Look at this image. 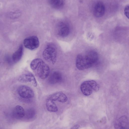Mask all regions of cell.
Returning a JSON list of instances; mask_svg holds the SVG:
<instances>
[{
  "instance_id": "19",
  "label": "cell",
  "mask_w": 129,
  "mask_h": 129,
  "mask_svg": "<svg viewBox=\"0 0 129 129\" xmlns=\"http://www.w3.org/2000/svg\"><path fill=\"white\" fill-rule=\"evenodd\" d=\"M124 12L125 16L129 19V4L125 6L124 9Z\"/></svg>"
},
{
  "instance_id": "21",
  "label": "cell",
  "mask_w": 129,
  "mask_h": 129,
  "mask_svg": "<svg viewBox=\"0 0 129 129\" xmlns=\"http://www.w3.org/2000/svg\"><path fill=\"white\" fill-rule=\"evenodd\" d=\"M88 37L89 39H92L93 38V36L91 33H90L88 34Z\"/></svg>"
},
{
  "instance_id": "17",
  "label": "cell",
  "mask_w": 129,
  "mask_h": 129,
  "mask_svg": "<svg viewBox=\"0 0 129 129\" xmlns=\"http://www.w3.org/2000/svg\"><path fill=\"white\" fill-rule=\"evenodd\" d=\"M43 60L40 58H36L33 60L30 64L31 69L33 70L37 69L39 64Z\"/></svg>"
},
{
  "instance_id": "14",
  "label": "cell",
  "mask_w": 129,
  "mask_h": 129,
  "mask_svg": "<svg viewBox=\"0 0 129 129\" xmlns=\"http://www.w3.org/2000/svg\"><path fill=\"white\" fill-rule=\"evenodd\" d=\"M46 103V108L48 111L53 112L57 111V107L54 101L47 98Z\"/></svg>"
},
{
  "instance_id": "11",
  "label": "cell",
  "mask_w": 129,
  "mask_h": 129,
  "mask_svg": "<svg viewBox=\"0 0 129 129\" xmlns=\"http://www.w3.org/2000/svg\"><path fill=\"white\" fill-rule=\"evenodd\" d=\"M128 121V119L126 116L124 115L121 116L115 122V129H126Z\"/></svg>"
},
{
  "instance_id": "8",
  "label": "cell",
  "mask_w": 129,
  "mask_h": 129,
  "mask_svg": "<svg viewBox=\"0 0 129 129\" xmlns=\"http://www.w3.org/2000/svg\"><path fill=\"white\" fill-rule=\"evenodd\" d=\"M48 98L53 101H58L61 103H64L68 100L66 95L61 91L56 92L49 95Z\"/></svg>"
},
{
  "instance_id": "2",
  "label": "cell",
  "mask_w": 129,
  "mask_h": 129,
  "mask_svg": "<svg viewBox=\"0 0 129 129\" xmlns=\"http://www.w3.org/2000/svg\"><path fill=\"white\" fill-rule=\"evenodd\" d=\"M44 58L47 61L54 64L57 58V51L55 47L52 44H49L46 46L43 52Z\"/></svg>"
},
{
  "instance_id": "18",
  "label": "cell",
  "mask_w": 129,
  "mask_h": 129,
  "mask_svg": "<svg viewBox=\"0 0 129 129\" xmlns=\"http://www.w3.org/2000/svg\"><path fill=\"white\" fill-rule=\"evenodd\" d=\"M26 114L27 117L30 118L33 117L34 115L35 111L32 109H30L27 110Z\"/></svg>"
},
{
  "instance_id": "7",
  "label": "cell",
  "mask_w": 129,
  "mask_h": 129,
  "mask_svg": "<svg viewBox=\"0 0 129 129\" xmlns=\"http://www.w3.org/2000/svg\"><path fill=\"white\" fill-rule=\"evenodd\" d=\"M18 81L22 83H29L35 87L37 86V84L34 75L30 73L23 74L19 76Z\"/></svg>"
},
{
  "instance_id": "12",
  "label": "cell",
  "mask_w": 129,
  "mask_h": 129,
  "mask_svg": "<svg viewBox=\"0 0 129 129\" xmlns=\"http://www.w3.org/2000/svg\"><path fill=\"white\" fill-rule=\"evenodd\" d=\"M12 114L15 118L18 119L21 118L25 115V112L23 108L20 105L16 106L14 109Z\"/></svg>"
},
{
  "instance_id": "3",
  "label": "cell",
  "mask_w": 129,
  "mask_h": 129,
  "mask_svg": "<svg viewBox=\"0 0 129 129\" xmlns=\"http://www.w3.org/2000/svg\"><path fill=\"white\" fill-rule=\"evenodd\" d=\"M76 64L77 69L80 70L90 68L95 64L86 54L84 56L80 54L77 56Z\"/></svg>"
},
{
  "instance_id": "20",
  "label": "cell",
  "mask_w": 129,
  "mask_h": 129,
  "mask_svg": "<svg viewBox=\"0 0 129 129\" xmlns=\"http://www.w3.org/2000/svg\"><path fill=\"white\" fill-rule=\"evenodd\" d=\"M79 126L78 125H75L73 126L71 129H78L79 127Z\"/></svg>"
},
{
  "instance_id": "1",
  "label": "cell",
  "mask_w": 129,
  "mask_h": 129,
  "mask_svg": "<svg viewBox=\"0 0 129 129\" xmlns=\"http://www.w3.org/2000/svg\"><path fill=\"white\" fill-rule=\"evenodd\" d=\"M99 88L98 84L93 80L85 81L80 86L81 91L83 94L85 96L90 95L93 91H98Z\"/></svg>"
},
{
  "instance_id": "15",
  "label": "cell",
  "mask_w": 129,
  "mask_h": 129,
  "mask_svg": "<svg viewBox=\"0 0 129 129\" xmlns=\"http://www.w3.org/2000/svg\"><path fill=\"white\" fill-rule=\"evenodd\" d=\"M60 28L58 32V34L62 37L67 36L70 33V29L67 25L65 24H61Z\"/></svg>"
},
{
  "instance_id": "6",
  "label": "cell",
  "mask_w": 129,
  "mask_h": 129,
  "mask_svg": "<svg viewBox=\"0 0 129 129\" xmlns=\"http://www.w3.org/2000/svg\"><path fill=\"white\" fill-rule=\"evenodd\" d=\"M38 76L42 79L47 78L49 74L50 68L49 66L43 60L37 68Z\"/></svg>"
},
{
  "instance_id": "4",
  "label": "cell",
  "mask_w": 129,
  "mask_h": 129,
  "mask_svg": "<svg viewBox=\"0 0 129 129\" xmlns=\"http://www.w3.org/2000/svg\"><path fill=\"white\" fill-rule=\"evenodd\" d=\"M17 92L19 95L24 99H30L34 96V93L33 89L25 85L19 86L18 88Z\"/></svg>"
},
{
  "instance_id": "16",
  "label": "cell",
  "mask_w": 129,
  "mask_h": 129,
  "mask_svg": "<svg viewBox=\"0 0 129 129\" xmlns=\"http://www.w3.org/2000/svg\"><path fill=\"white\" fill-rule=\"evenodd\" d=\"M48 3L52 7L56 9L61 8L64 4V1L60 0H49Z\"/></svg>"
},
{
  "instance_id": "5",
  "label": "cell",
  "mask_w": 129,
  "mask_h": 129,
  "mask_svg": "<svg viewBox=\"0 0 129 129\" xmlns=\"http://www.w3.org/2000/svg\"><path fill=\"white\" fill-rule=\"evenodd\" d=\"M23 43L26 48L30 50L37 48L40 44L38 38L35 36H30L26 38L24 40Z\"/></svg>"
},
{
  "instance_id": "9",
  "label": "cell",
  "mask_w": 129,
  "mask_h": 129,
  "mask_svg": "<svg viewBox=\"0 0 129 129\" xmlns=\"http://www.w3.org/2000/svg\"><path fill=\"white\" fill-rule=\"evenodd\" d=\"M105 9L104 4L101 2H98L94 7L93 11V14L96 17H101L104 15Z\"/></svg>"
},
{
  "instance_id": "13",
  "label": "cell",
  "mask_w": 129,
  "mask_h": 129,
  "mask_svg": "<svg viewBox=\"0 0 129 129\" xmlns=\"http://www.w3.org/2000/svg\"><path fill=\"white\" fill-rule=\"evenodd\" d=\"M23 48L22 45H21L18 48L13 54L12 59L15 63L19 61L21 59L23 53Z\"/></svg>"
},
{
  "instance_id": "10",
  "label": "cell",
  "mask_w": 129,
  "mask_h": 129,
  "mask_svg": "<svg viewBox=\"0 0 129 129\" xmlns=\"http://www.w3.org/2000/svg\"><path fill=\"white\" fill-rule=\"evenodd\" d=\"M62 80L61 73L58 71L53 72L48 78L49 83L51 84H55L61 82Z\"/></svg>"
}]
</instances>
